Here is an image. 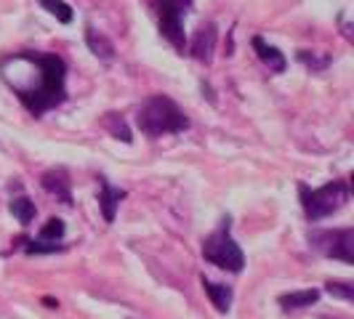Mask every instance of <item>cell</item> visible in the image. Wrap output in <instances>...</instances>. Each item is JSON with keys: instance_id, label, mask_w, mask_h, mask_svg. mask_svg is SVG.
Returning a JSON list of instances; mask_svg holds the SVG:
<instances>
[{"instance_id": "obj_1", "label": "cell", "mask_w": 354, "mask_h": 319, "mask_svg": "<svg viewBox=\"0 0 354 319\" xmlns=\"http://www.w3.org/2000/svg\"><path fill=\"white\" fill-rule=\"evenodd\" d=\"M0 75L35 117L59 106L67 96V64L56 53H8L0 59Z\"/></svg>"}, {"instance_id": "obj_2", "label": "cell", "mask_w": 354, "mask_h": 319, "mask_svg": "<svg viewBox=\"0 0 354 319\" xmlns=\"http://www.w3.org/2000/svg\"><path fill=\"white\" fill-rule=\"evenodd\" d=\"M136 125L144 136L149 139H160V136H171V133H181L189 128V117L184 115V109L168 99V96H152L147 99L139 112H136Z\"/></svg>"}, {"instance_id": "obj_3", "label": "cell", "mask_w": 354, "mask_h": 319, "mask_svg": "<svg viewBox=\"0 0 354 319\" xmlns=\"http://www.w3.org/2000/svg\"><path fill=\"white\" fill-rule=\"evenodd\" d=\"M299 195H301L304 213L309 221H322L328 218L330 213L341 211L346 202H349V184L346 181H330L319 189H309L306 184L299 186Z\"/></svg>"}, {"instance_id": "obj_4", "label": "cell", "mask_w": 354, "mask_h": 319, "mask_svg": "<svg viewBox=\"0 0 354 319\" xmlns=\"http://www.w3.org/2000/svg\"><path fill=\"white\" fill-rule=\"evenodd\" d=\"M203 258H205L208 264L224 269V271H232V274H240V271H243L245 255H243L240 245L232 240L230 218L221 221V226L213 231L211 237L203 240Z\"/></svg>"}, {"instance_id": "obj_5", "label": "cell", "mask_w": 354, "mask_h": 319, "mask_svg": "<svg viewBox=\"0 0 354 319\" xmlns=\"http://www.w3.org/2000/svg\"><path fill=\"white\" fill-rule=\"evenodd\" d=\"M152 8L158 14L160 35L165 37L178 53L187 48V37H184V14L192 8V0H152Z\"/></svg>"}, {"instance_id": "obj_6", "label": "cell", "mask_w": 354, "mask_h": 319, "mask_svg": "<svg viewBox=\"0 0 354 319\" xmlns=\"http://www.w3.org/2000/svg\"><path fill=\"white\" fill-rule=\"evenodd\" d=\"M309 242H312V248L319 250L328 258H338L344 264H352L354 261V229L312 231Z\"/></svg>"}, {"instance_id": "obj_7", "label": "cell", "mask_w": 354, "mask_h": 319, "mask_svg": "<svg viewBox=\"0 0 354 319\" xmlns=\"http://www.w3.org/2000/svg\"><path fill=\"white\" fill-rule=\"evenodd\" d=\"M43 189L56 195L64 205H72V195H70V176L64 168H53V171H46L43 173Z\"/></svg>"}, {"instance_id": "obj_8", "label": "cell", "mask_w": 354, "mask_h": 319, "mask_svg": "<svg viewBox=\"0 0 354 319\" xmlns=\"http://www.w3.org/2000/svg\"><path fill=\"white\" fill-rule=\"evenodd\" d=\"M189 51H192V56H195L197 61L211 64L213 51H216V27H213V24H205L203 30H197L195 40H192V46H189Z\"/></svg>"}, {"instance_id": "obj_9", "label": "cell", "mask_w": 354, "mask_h": 319, "mask_svg": "<svg viewBox=\"0 0 354 319\" xmlns=\"http://www.w3.org/2000/svg\"><path fill=\"white\" fill-rule=\"evenodd\" d=\"M253 51L259 53V59H261L266 67H269V72L283 75V72L288 70V61H285V56L280 53V48L269 46L264 37H253Z\"/></svg>"}, {"instance_id": "obj_10", "label": "cell", "mask_w": 354, "mask_h": 319, "mask_svg": "<svg viewBox=\"0 0 354 319\" xmlns=\"http://www.w3.org/2000/svg\"><path fill=\"white\" fill-rule=\"evenodd\" d=\"M99 186H102L99 208H102V213H104L106 224H112V221H115V213H118V205H120V200H125V192L123 189H118V186H112L106 178H99Z\"/></svg>"}, {"instance_id": "obj_11", "label": "cell", "mask_w": 354, "mask_h": 319, "mask_svg": "<svg viewBox=\"0 0 354 319\" xmlns=\"http://www.w3.org/2000/svg\"><path fill=\"white\" fill-rule=\"evenodd\" d=\"M86 43H88V48L93 56H99L102 61H115V46L109 43V37L104 32H99V30H93V27H86Z\"/></svg>"}, {"instance_id": "obj_12", "label": "cell", "mask_w": 354, "mask_h": 319, "mask_svg": "<svg viewBox=\"0 0 354 319\" xmlns=\"http://www.w3.org/2000/svg\"><path fill=\"white\" fill-rule=\"evenodd\" d=\"M319 301V290H299V293H288V296H280V306L285 311H293V309H306L312 303Z\"/></svg>"}, {"instance_id": "obj_13", "label": "cell", "mask_w": 354, "mask_h": 319, "mask_svg": "<svg viewBox=\"0 0 354 319\" xmlns=\"http://www.w3.org/2000/svg\"><path fill=\"white\" fill-rule=\"evenodd\" d=\"M203 287H205V293H208V298L211 303L224 314V311H230L232 306V290L227 284H218V282H211V280H203Z\"/></svg>"}, {"instance_id": "obj_14", "label": "cell", "mask_w": 354, "mask_h": 319, "mask_svg": "<svg viewBox=\"0 0 354 319\" xmlns=\"http://www.w3.org/2000/svg\"><path fill=\"white\" fill-rule=\"evenodd\" d=\"M8 211H11V215L17 218L21 226H27L35 218V202L30 197H14L11 205H8Z\"/></svg>"}, {"instance_id": "obj_15", "label": "cell", "mask_w": 354, "mask_h": 319, "mask_svg": "<svg viewBox=\"0 0 354 319\" xmlns=\"http://www.w3.org/2000/svg\"><path fill=\"white\" fill-rule=\"evenodd\" d=\"M104 128L115 136V139H120L123 144H131L133 139H131V130H128V125H125V120L120 117V115H115V112H109V115H104Z\"/></svg>"}, {"instance_id": "obj_16", "label": "cell", "mask_w": 354, "mask_h": 319, "mask_svg": "<svg viewBox=\"0 0 354 319\" xmlns=\"http://www.w3.org/2000/svg\"><path fill=\"white\" fill-rule=\"evenodd\" d=\"M51 17H56L62 24H70L72 19H75V14H72L70 3H64V0H37Z\"/></svg>"}, {"instance_id": "obj_17", "label": "cell", "mask_w": 354, "mask_h": 319, "mask_svg": "<svg viewBox=\"0 0 354 319\" xmlns=\"http://www.w3.org/2000/svg\"><path fill=\"white\" fill-rule=\"evenodd\" d=\"M64 221L62 218H51L43 229H40V240H48V242H56V240H62L64 237Z\"/></svg>"}, {"instance_id": "obj_18", "label": "cell", "mask_w": 354, "mask_h": 319, "mask_svg": "<svg viewBox=\"0 0 354 319\" xmlns=\"http://www.w3.org/2000/svg\"><path fill=\"white\" fill-rule=\"evenodd\" d=\"M299 61L301 64H306L312 72H322L328 64H330V56H322V59H317L315 53H309V51H299Z\"/></svg>"}, {"instance_id": "obj_19", "label": "cell", "mask_w": 354, "mask_h": 319, "mask_svg": "<svg viewBox=\"0 0 354 319\" xmlns=\"http://www.w3.org/2000/svg\"><path fill=\"white\" fill-rule=\"evenodd\" d=\"M328 293L341 301H354V287L349 282H328Z\"/></svg>"}, {"instance_id": "obj_20", "label": "cell", "mask_w": 354, "mask_h": 319, "mask_svg": "<svg viewBox=\"0 0 354 319\" xmlns=\"http://www.w3.org/2000/svg\"><path fill=\"white\" fill-rule=\"evenodd\" d=\"M64 245H56V242H48V240H40V242H27L24 250L27 253H56V250H62Z\"/></svg>"}]
</instances>
